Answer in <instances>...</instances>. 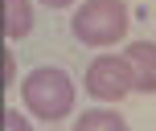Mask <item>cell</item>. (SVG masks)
Instances as JSON below:
<instances>
[{
    "instance_id": "6da1fadb",
    "label": "cell",
    "mask_w": 156,
    "mask_h": 131,
    "mask_svg": "<svg viewBox=\"0 0 156 131\" xmlns=\"http://www.w3.org/2000/svg\"><path fill=\"white\" fill-rule=\"evenodd\" d=\"M21 98L29 107V115L45 119V123H58V119H66L74 111V78L62 66H37L25 74Z\"/></svg>"
},
{
    "instance_id": "7a4b0ae2",
    "label": "cell",
    "mask_w": 156,
    "mask_h": 131,
    "mask_svg": "<svg viewBox=\"0 0 156 131\" xmlns=\"http://www.w3.org/2000/svg\"><path fill=\"white\" fill-rule=\"evenodd\" d=\"M127 25H132V16H127L123 0H82L70 16V33L78 37V45H94V49L123 41Z\"/></svg>"
},
{
    "instance_id": "3957f363",
    "label": "cell",
    "mask_w": 156,
    "mask_h": 131,
    "mask_svg": "<svg viewBox=\"0 0 156 131\" xmlns=\"http://www.w3.org/2000/svg\"><path fill=\"white\" fill-rule=\"evenodd\" d=\"M86 94L99 102H119L127 90H136V78H132V66L127 57H115V53H99L90 66H86Z\"/></svg>"
},
{
    "instance_id": "277c9868",
    "label": "cell",
    "mask_w": 156,
    "mask_h": 131,
    "mask_svg": "<svg viewBox=\"0 0 156 131\" xmlns=\"http://www.w3.org/2000/svg\"><path fill=\"white\" fill-rule=\"evenodd\" d=\"M123 57L132 66L136 90L140 94H156V41H127Z\"/></svg>"
},
{
    "instance_id": "5b68a950",
    "label": "cell",
    "mask_w": 156,
    "mask_h": 131,
    "mask_svg": "<svg viewBox=\"0 0 156 131\" xmlns=\"http://www.w3.org/2000/svg\"><path fill=\"white\" fill-rule=\"evenodd\" d=\"M33 33V0H4V37L21 41Z\"/></svg>"
},
{
    "instance_id": "8992f818",
    "label": "cell",
    "mask_w": 156,
    "mask_h": 131,
    "mask_svg": "<svg viewBox=\"0 0 156 131\" xmlns=\"http://www.w3.org/2000/svg\"><path fill=\"white\" fill-rule=\"evenodd\" d=\"M74 131H132V127H127V119L119 115V111L94 107V111H82V115L74 119Z\"/></svg>"
},
{
    "instance_id": "52a82bcc",
    "label": "cell",
    "mask_w": 156,
    "mask_h": 131,
    "mask_svg": "<svg viewBox=\"0 0 156 131\" xmlns=\"http://www.w3.org/2000/svg\"><path fill=\"white\" fill-rule=\"evenodd\" d=\"M4 131H33V123L25 119V111L8 107V111H4Z\"/></svg>"
},
{
    "instance_id": "ba28073f",
    "label": "cell",
    "mask_w": 156,
    "mask_h": 131,
    "mask_svg": "<svg viewBox=\"0 0 156 131\" xmlns=\"http://www.w3.org/2000/svg\"><path fill=\"white\" fill-rule=\"evenodd\" d=\"M12 82H16V53L4 49V86H12Z\"/></svg>"
},
{
    "instance_id": "9c48e42d",
    "label": "cell",
    "mask_w": 156,
    "mask_h": 131,
    "mask_svg": "<svg viewBox=\"0 0 156 131\" xmlns=\"http://www.w3.org/2000/svg\"><path fill=\"white\" fill-rule=\"evenodd\" d=\"M41 4H49V8H70L74 0H41Z\"/></svg>"
}]
</instances>
